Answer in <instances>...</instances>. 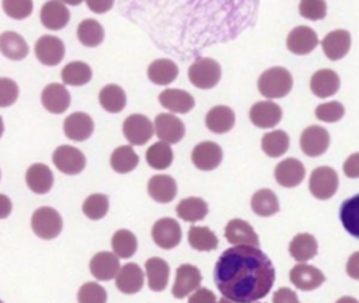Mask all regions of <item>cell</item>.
Masks as SVG:
<instances>
[{"label":"cell","instance_id":"56","mask_svg":"<svg viewBox=\"0 0 359 303\" xmlns=\"http://www.w3.org/2000/svg\"><path fill=\"white\" fill-rule=\"evenodd\" d=\"M87 6L94 11V13H105L108 11L112 6L114 1H87Z\"/></svg>","mask_w":359,"mask_h":303},{"label":"cell","instance_id":"25","mask_svg":"<svg viewBox=\"0 0 359 303\" xmlns=\"http://www.w3.org/2000/svg\"><path fill=\"white\" fill-rule=\"evenodd\" d=\"M339 76L331 69L317 70L310 80V90L316 97L327 98L339 90Z\"/></svg>","mask_w":359,"mask_h":303},{"label":"cell","instance_id":"15","mask_svg":"<svg viewBox=\"0 0 359 303\" xmlns=\"http://www.w3.org/2000/svg\"><path fill=\"white\" fill-rule=\"evenodd\" d=\"M318 45V36L310 27L299 25L293 28L287 38L286 46L294 55H307Z\"/></svg>","mask_w":359,"mask_h":303},{"label":"cell","instance_id":"13","mask_svg":"<svg viewBox=\"0 0 359 303\" xmlns=\"http://www.w3.org/2000/svg\"><path fill=\"white\" fill-rule=\"evenodd\" d=\"M35 55L41 63L46 66H56L65 56V45L60 38L43 35L35 43Z\"/></svg>","mask_w":359,"mask_h":303},{"label":"cell","instance_id":"43","mask_svg":"<svg viewBox=\"0 0 359 303\" xmlns=\"http://www.w3.org/2000/svg\"><path fill=\"white\" fill-rule=\"evenodd\" d=\"M174 153L170 144L164 142L153 143L146 152V161L154 170H165L171 166Z\"/></svg>","mask_w":359,"mask_h":303},{"label":"cell","instance_id":"60","mask_svg":"<svg viewBox=\"0 0 359 303\" xmlns=\"http://www.w3.org/2000/svg\"><path fill=\"white\" fill-rule=\"evenodd\" d=\"M0 303H3V302H1V300H0Z\"/></svg>","mask_w":359,"mask_h":303},{"label":"cell","instance_id":"53","mask_svg":"<svg viewBox=\"0 0 359 303\" xmlns=\"http://www.w3.org/2000/svg\"><path fill=\"white\" fill-rule=\"evenodd\" d=\"M344 173L349 178H359V152L351 154L344 163Z\"/></svg>","mask_w":359,"mask_h":303},{"label":"cell","instance_id":"34","mask_svg":"<svg viewBox=\"0 0 359 303\" xmlns=\"http://www.w3.org/2000/svg\"><path fill=\"white\" fill-rule=\"evenodd\" d=\"M0 52L11 60H21L28 55V45L20 34L6 31L0 35Z\"/></svg>","mask_w":359,"mask_h":303},{"label":"cell","instance_id":"7","mask_svg":"<svg viewBox=\"0 0 359 303\" xmlns=\"http://www.w3.org/2000/svg\"><path fill=\"white\" fill-rule=\"evenodd\" d=\"M53 164L56 166V168L59 171H62L63 174L67 175H76L79 173H81L86 167V157L84 154L73 147V146H59L52 156Z\"/></svg>","mask_w":359,"mask_h":303},{"label":"cell","instance_id":"46","mask_svg":"<svg viewBox=\"0 0 359 303\" xmlns=\"http://www.w3.org/2000/svg\"><path fill=\"white\" fill-rule=\"evenodd\" d=\"M79 303H107V290L97 282L84 283L77 293Z\"/></svg>","mask_w":359,"mask_h":303},{"label":"cell","instance_id":"49","mask_svg":"<svg viewBox=\"0 0 359 303\" xmlns=\"http://www.w3.org/2000/svg\"><path fill=\"white\" fill-rule=\"evenodd\" d=\"M299 13L302 17L307 18V20H321L325 17L327 14V4L323 0H316V1H309V0H303L299 4Z\"/></svg>","mask_w":359,"mask_h":303},{"label":"cell","instance_id":"33","mask_svg":"<svg viewBox=\"0 0 359 303\" xmlns=\"http://www.w3.org/2000/svg\"><path fill=\"white\" fill-rule=\"evenodd\" d=\"M339 220L344 229L359 240V194L345 199L339 208Z\"/></svg>","mask_w":359,"mask_h":303},{"label":"cell","instance_id":"41","mask_svg":"<svg viewBox=\"0 0 359 303\" xmlns=\"http://www.w3.org/2000/svg\"><path fill=\"white\" fill-rule=\"evenodd\" d=\"M111 245L114 254L118 258H129L137 250V238L132 231L126 229H119L114 233Z\"/></svg>","mask_w":359,"mask_h":303},{"label":"cell","instance_id":"36","mask_svg":"<svg viewBox=\"0 0 359 303\" xmlns=\"http://www.w3.org/2000/svg\"><path fill=\"white\" fill-rule=\"evenodd\" d=\"M98 101L105 111L111 114H118L126 105V94L119 86L108 84L101 88L98 94Z\"/></svg>","mask_w":359,"mask_h":303},{"label":"cell","instance_id":"44","mask_svg":"<svg viewBox=\"0 0 359 303\" xmlns=\"http://www.w3.org/2000/svg\"><path fill=\"white\" fill-rule=\"evenodd\" d=\"M261 147L269 157H279L289 149V136L285 130H272L262 136Z\"/></svg>","mask_w":359,"mask_h":303},{"label":"cell","instance_id":"14","mask_svg":"<svg viewBox=\"0 0 359 303\" xmlns=\"http://www.w3.org/2000/svg\"><path fill=\"white\" fill-rule=\"evenodd\" d=\"M224 237L234 245H259V238L252 226L243 219H231L224 227Z\"/></svg>","mask_w":359,"mask_h":303},{"label":"cell","instance_id":"20","mask_svg":"<svg viewBox=\"0 0 359 303\" xmlns=\"http://www.w3.org/2000/svg\"><path fill=\"white\" fill-rule=\"evenodd\" d=\"M121 269L119 258L109 251L97 252L90 261V272L98 281H111Z\"/></svg>","mask_w":359,"mask_h":303},{"label":"cell","instance_id":"48","mask_svg":"<svg viewBox=\"0 0 359 303\" xmlns=\"http://www.w3.org/2000/svg\"><path fill=\"white\" fill-rule=\"evenodd\" d=\"M3 10L8 17H11L14 20H22V18H27L32 13V1H29V0H6V1H3Z\"/></svg>","mask_w":359,"mask_h":303},{"label":"cell","instance_id":"28","mask_svg":"<svg viewBox=\"0 0 359 303\" xmlns=\"http://www.w3.org/2000/svg\"><path fill=\"white\" fill-rule=\"evenodd\" d=\"M147 285L154 292H161L167 288L168 276H170V267L167 261L158 257H151L144 264Z\"/></svg>","mask_w":359,"mask_h":303},{"label":"cell","instance_id":"16","mask_svg":"<svg viewBox=\"0 0 359 303\" xmlns=\"http://www.w3.org/2000/svg\"><path fill=\"white\" fill-rule=\"evenodd\" d=\"M282 108L272 101H258L250 108V121L257 128L268 129L280 122Z\"/></svg>","mask_w":359,"mask_h":303},{"label":"cell","instance_id":"59","mask_svg":"<svg viewBox=\"0 0 359 303\" xmlns=\"http://www.w3.org/2000/svg\"><path fill=\"white\" fill-rule=\"evenodd\" d=\"M219 303H234V302H231V300H229V299H226V297H222V299L219 300Z\"/></svg>","mask_w":359,"mask_h":303},{"label":"cell","instance_id":"27","mask_svg":"<svg viewBox=\"0 0 359 303\" xmlns=\"http://www.w3.org/2000/svg\"><path fill=\"white\" fill-rule=\"evenodd\" d=\"M147 192L156 202L168 203L177 195V182L171 175H153L147 182Z\"/></svg>","mask_w":359,"mask_h":303},{"label":"cell","instance_id":"55","mask_svg":"<svg viewBox=\"0 0 359 303\" xmlns=\"http://www.w3.org/2000/svg\"><path fill=\"white\" fill-rule=\"evenodd\" d=\"M11 209H13L11 199L7 195L0 194V219H6L11 213Z\"/></svg>","mask_w":359,"mask_h":303},{"label":"cell","instance_id":"23","mask_svg":"<svg viewBox=\"0 0 359 303\" xmlns=\"http://www.w3.org/2000/svg\"><path fill=\"white\" fill-rule=\"evenodd\" d=\"M41 22L46 29L57 31L67 25L70 11L62 1H46L41 8Z\"/></svg>","mask_w":359,"mask_h":303},{"label":"cell","instance_id":"9","mask_svg":"<svg viewBox=\"0 0 359 303\" xmlns=\"http://www.w3.org/2000/svg\"><path fill=\"white\" fill-rule=\"evenodd\" d=\"M202 282L201 271L191 264H182L175 271V281L172 285V296L177 299H182L189 293L199 289Z\"/></svg>","mask_w":359,"mask_h":303},{"label":"cell","instance_id":"54","mask_svg":"<svg viewBox=\"0 0 359 303\" xmlns=\"http://www.w3.org/2000/svg\"><path fill=\"white\" fill-rule=\"evenodd\" d=\"M346 274L352 278V279H358L359 281V251L353 252L348 262H346Z\"/></svg>","mask_w":359,"mask_h":303},{"label":"cell","instance_id":"22","mask_svg":"<svg viewBox=\"0 0 359 303\" xmlns=\"http://www.w3.org/2000/svg\"><path fill=\"white\" fill-rule=\"evenodd\" d=\"M42 105L52 114H63L70 105V93L57 83L48 84L41 94Z\"/></svg>","mask_w":359,"mask_h":303},{"label":"cell","instance_id":"8","mask_svg":"<svg viewBox=\"0 0 359 303\" xmlns=\"http://www.w3.org/2000/svg\"><path fill=\"white\" fill-rule=\"evenodd\" d=\"M151 237L160 248L171 250L180 244L182 233L177 220L172 217H161L153 224Z\"/></svg>","mask_w":359,"mask_h":303},{"label":"cell","instance_id":"38","mask_svg":"<svg viewBox=\"0 0 359 303\" xmlns=\"http://www.w3.org/2000/svg\"><path fill=\"white\" fill-rule=\"evenodd\" d=\"M188 243L196 251H212L217 248L219 240L209 227L191 226L188 231Z\"/></svg>","mask_w":359,"mask_h":303},{"label":"cell","instance_id":"30","mask_svg":"<svg viewBox=\"0 0 359 303\" xmlns=\"http://www.w3.org/2000/svg\"><path fill=\"white\" fill-rule=\"evenodd\" d=\"M28 188L35 194H46L53 185V174L50 168L42 163L32 164L25 174Z\"/></svg>","mask_w":359,"mask_h":303},{"label":"cell","instance_id":"24","mask_svg":"<svg viewBox=\"0 0 359 303\" xmlns=\"http://www.w3.org/2000/svg\"><path fill=\"white\" fill-rule=\"evenodd\" d=\"M115 283H116V288L122 292V293H126V295H133V293H137L142 288H143V283H144V275H143V271L142 268L135 264V262H129V264H125L118 275L115 276Z\"/></svg>","mask_w":359,"mask_h":303},{"label":"cell","instance_id":"29","mask_svg":"<svg viewBox=\"0 0 359 303\" xmlns=\"http://www.w3.org/2000/svg\"><path fill=\"white\" fill-rule=\"evenodd\" d=\"M236 122V115L233 109L227 105H216L209 109L205 116V125L209 130L215 133L229 132Z\"/></svg>","mask_w":359,"mask_h":303},{"label":"cell","instance_id":"40","mask_svg":"<svg viewBox=\"0 0 359 303\" xmlns=\"http://www.w3.org/2000/svg\"><path fill=\"white\" fill-rule=\"evenodd\" d=\"M62 81L67 86H84L91 80V67L84 62H70L62 69Z\"/></svg>","mask_w":359,"mask_h":303},{"label":"cell","instance_id":"42","mask_svg":"<svg viewBox=\"0 0 359 303\" xmlns=\"http://www.w3.org/2000/svg\"><path fill=\"white\" fill-rule=\"evenodd\" d=\"M77 38L84 46H98L104 41V28L98 21L86 18L77 27Z\"/></svg>","mask_w":359,"mask_h":303},{"label":"cell","instance_id":"17","mask_svg":"<svg viewBox=\"0 0 359 303\" xmlns=\"http://www.w3.org/2000/svg\"><path fill=\"white\" fill-rule=\"evenodd\" d=\"M289 278L300 290H314L325 281L324 274L318 268L307 264L294 265L289 272Z\"/></svg>","mask_w":359,"mask_h":303},{"label":"cell","instance_id":"45","mask_svg":"<svg viewBox=\"0 0 359 303\" xmlns=\"http://www.w3.org/2000/svg\"><path fill=\"white\" fill-rule=\"evenodd\" d=\"M109 208L108 196L104 194H93L83 203V213L91 220L102 219Z\"/></svg>","mask_w":359,"mask_h":303},{"label":"cell","instance_id":"5","mask_svg":"<svg viewBox=\"0 0 359 303\" xmlns=\"http://www.w3.org/2000/svg\"><path fill=\"white\" fill-rule=\"evenodd\" d=\"M338 174L328 166L313 170L309 180V189L317 199H330L338 189Z\"/></svg>","mask_w":359,"mask_h":303},{"label":"cell","instance_id":"6","mask_svg":"<svg viewBox=\"0 0 359 303\" xmlns=\"http://www.w3.org/2000/svg\"><path fill=\"white\" fill-rule=\"evenodd\" d=\"M122 130L125 137L130 144L142 146L149 142L154 133V128L151 121L142 114L129 115L122 125Z\"/></svg>","mask_w":359,"mask_h":303},{"label":"cell","instance_id":"26","mask_svg":"<svg viewBox=\"0 0 359 303\" xmlns=\"http://www.w3.org/2000/svg\"><path fill=\"white\" fill-rule=\"evenodd\" d=\"M158 101L164 108L172 111L174 114H187L195 105L194 97L188 91L180 88H167L161 91Z\"/></svg>","mask_w":359,"mask_h":303},{"label":"cell","instance_id":"12","mask_svg":"<svg viewBox=\"0 0 359 303\" xmlns=\"http://www.w3.org/2000/svg\"><path fill=\"white\" fill-rule=\"evenodd\" d=\"M191 159L198 170L210 171L219 167V164L222 163L223 152L217 143L206 140V142L198 143L194 147Z\"/></svg>","mask_w":359,"mask_h":303},{"label":"cell","instance_id":"39","mask_svg":"<svg viewBox=\"0 0 359 303\" xmlns=\"http://www.w3.org/2000/svg\"><path fill=\"white\" fill-rule=\"evenodd\" d=\"M139 164V156L132 146H119L111 154V167L119 174H126L135 170Z\"/></svg>","mask_w":359,"mask_h":303},{"label":"cell","instance_id":"32","mask_svg":"<svg viewBox=\"0 0 359 303\" xmlns=\"http://www.w3.org/2000/svg\"><path fill=\"white\" fill-rule=\"evenodd\" d=\"M178 76V66L171 59H157L147 67V77L157 86H167Z\"/></svg>","mask_w":359,"mask_h":303},{"label":"cell","instance_id":"57","mask_svg":"<svg viewBox=\"0 0 359 303\" xmlns=\"http://www.w3.org/2000/svg\"><path fill=\"white\" fill-rule=\"evenodd\" d=\"M335 303H359V300L352 297V296H342Z\"/></svg>","mask_w":359,"mask_h":303},{"label":"cell","instance_id":"52","mask_svg":"<svg viewBox=\"0 0 359 303\" xmlns=\"http://www.w3.org/2000/svg\"><path fill=\"white\" fill-rule=\"evenodd\" d=\"M273 303H300L294 290L289 288H279L272 297Z\"/></svg>","mask_w":359,"mask_h":303},{"label":"cell","instance_id":"50","mask_svg":"<svg viewBox=\"0 0 359 303\" xmlns=\"http://www.w3.org/2000/svg\"><path fill=\"white\" fill-rule=\"evenodd\" d=\"M18 97V86L14 80L0 77V108L10 107Z\"/></svg>","mask_w":359,"mask_h":303},{"label":"cell","instance_id":"31","mask_svg":"<svg viewBox=\"0 0 359 303\" xmlns=\"http://www.w3.org/2000/svg\"><path fill=\"white\" fill-rule=\"evenodd\" d=\"M317 251H318V243L316 237L309 233L296 234L289 244V252L292 258L302 264L314 258L317 255Z\"/></svg>","mask_w":359,"mask_h":303},{"label":"cell","instance_id":"3","mask_svg":"<svg viewBox=\"0 0 359 303\" xmlns=\"http://www.w3.org/2000/svg\"><path fill=\"white\" fill-rule=\"evenodd\" d=\"M220 77V65L212 58H199L188 69V79L198 88H212L219 83Z\"/></svg>","mask_w":359,"mask_h":303},{"label":"cell","instance_id":"19","mask_svg":"<svg viewBox=\"0 0 359 303\" xmlns=\"http://www.w3.org/2000/svg\"><path fill=\"white\" fill-rule=\"evenodd\" d=\"M63 130L69 139L74 142H84L94 130V122L86 112H73L65 119Z\"/></svg>","mask_w":359,"mask_h":303},{"label":"cell","instance_id":"37","mask_svg":"<svg viewBox=\"0 0 359 303\" xmlns=\"http://www.w3.org/2000/svg\"><path fill=\"white\" fill-rule=\"evenodd\" d=\"M251 209L258 216H264V217L272 216L279 210L278 196L275 195L273 191L268 188L258 189L251 198Z\"/></svg>","mask_w":359,"mask_h":303},{"label":"cell","instance_id":"1","mask_svg":"<svg viewBox=\"0 0 359 303\" xmlns=\"http://www.w3.org/2000/svg\"><path fill=\"white\" fill-rule=\"evenodd\" d=\"M213 279L219 292L234 303L265 297L275 282V267L258 247L234 245L216 261Z\"/></svg>","mask_w":359,"mask_h":303},{"label":"cell","instance_id":"51","mask_svg":"<svg viewBox=\"0 0 359 303\" xmlns=\"http://www.w3.org/2000/svg\"><path fill=\"white\" fill-rule=\"evenodd\" d=\"M216 295L208 288L196 289L188 299V303H216Z\"/></svg>","mask_w":359,"mask_h":303},{"label":"cell","instance_id":"4","mask_svg":"<svg viewBox=\"0 0 359 303\" xmlns=\"http://www.w3.org/2000/svg\"><path fill=\"white\" fill-rule=\"evenodd\" d=\"M31 227L38 237L52 240L62 231L63 220L56 209L50 206H41L31 217Z\"/></svg>","mask_w":359,"mask_h":303},{"label":"cell","instance_id":"47","mask_svg":"<svg viewBox=\"0 0 359 303\" xmlns=\"http://www.w3.org/2000/svg\"><path fill=\"white\" fill-rule=\"evenodd\" d=\"M345 114V108L338 101L324 102L316 108V116L324 122H337Z\"/></svg>","mask_w":359,"mask_h":303},{"label":"cell","instance_id":"58","mask_svg":"<svg viewBox=\"0 0 359 303\" xmlns=\"http://www.w3.org/2000/svg\"><path fill=\"white\" fill-rule=\"evenodd\" d=\"M3 130H4V123H3V119H1V116H0V137H1V135H3Z\"/></svg>","mask_w":359,"mask_h":303},{"label":"cell","instance_id":"10","mask_svg":"<svg viewBox=\"0 0 359 303\" xmlns=\"http://www.w3.org/2000/svg\"><path fill=\"white\" fill-rule=\"evenodd\" d=\"M330 146V133L318 125H311L302 132L300 149L310 157H317L325 153Z\"/></svg>","mask_w":359,"mask_h":303},{"label":"cell","instance_id":"18","mask_svg":"<svg viewBox=\"0 0 359 303\" xmlns=\"http://www.w3.org/2000/svg\"><path fill=\"white\" fill-rule=\"evenodd\" d=\"M306 175L304 166L297 159H285L275 167V180L285 188L297 187Z\"/></svg>","mask_w":359,"mask_h":303},{"label":"cell","instance_id":"21","mask_svg":"<svg viewBox=\"0 0 359 303\" xmlns=\"http://www.w3.org/2000/svg\"><path fill=\"white\" fill-rule=\"evenodd\" d=\"M321 46L330 60H339L351 49V34L346 29L331 31L321 41Z\"/></svg>","mask_w":359,"mask_h":303},{"label":"cell","instance_id":"2","mask_svg":"<svg viewBox=\"0 0 359 303\" xmlns=\"http://www.w3.org/2000/svg\"><path fill=\"white\" fill-rule=\"evenodd\" d=\"M292 74L280 66L265 70L258 79V90L266 98H282L292 90Z\"/></svg>","mask_w":359,"mask_h":303},{"label":"cell","instance_id":"11","mask_svg":"<svg viewBox=\"0 0 359 303\" xmlns=\"http://www.w3.org/2000/svg\"><path fill=\"white\" fill-rule=\"evenodd\" d=\"M154 132L160 142L172 144L184 137L185 125L172 114H158L154 119Z\"/></svg>","mask_w":359,"mask_h":303},{"label":"cell","instance_id":"35","mask_svg":"<svg viewBox=\"0 0 359 303\" xmlns=\"http://www.w3.org/2000/svg\"><path fill=\"white\" fill-rule=\"evenodd\" d=\"M208 203L198 196H189L182 201L175 208V212L180 219L185 222H198L205 219L208 215Z\"/></svg>","mask_w":359,"mask_h":303}]
</instances>
